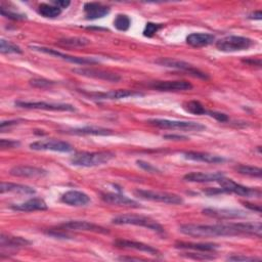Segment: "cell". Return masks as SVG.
Returning <instances> with one entry per match:
<instances>
[{
	"label": "cell",
	"mask_w": 262,
	"mask_h": 262,
	"mask_svg": "<svg viewBox=\"0 0 262 262\" xmlns=\"http://www.w3.org/2000/svg\"><path fill=\"white\" fill-rule=\"evenodd\" d=\"M180 232L194 237H216V236H238L246 235L244 222H229L218 224H183L179 227Z\"/></svg>",
	"instance_id": "6da1fadb"
},
{
	"label": "cell",
	"mask_w": 262,
	"mask_h": 262,
	"mask_svg": "<svg viewBox=\"0 0 262 262\" xmlns=\"http://www.w3.org/2000/svg\"><path fill=\"white\" fill-rule=\"evenodd\" d=\"M67 133L75 135H112L113 131L111 129L95 127V126H86L82 128H74L68 130Z\"/></svg>",
	"instance_id": "83f0119b"
},
{
	"label": "cell",
	"mask_w": 262,
	"mask_h": 262,
	"mask_svg": "<svg viewBox=\"0 0 262 262\" xmlns=\"http://www.w3.org/2000/svg\"><path fill=\"white\" fill-rule=\"evenodd\" d=\"M18 124V120H11V121H3L0 124V128L3 131L5 127H10V126H14Z\"/></svg>",
	"instance_id": "ee69618b"
},
{
	"label": "cell",
	"mask_w": 262,
	"mask_h": 262,
	"mask_svg": "<svg viewBox=\"0 0 262 262\" xmlns=\"http://www.w3.org/2000/svg\"><path fill=\"white\" fill-rule=\"evenodd\" d=\"M136 163H137V165H138L140 168H142L143 170H145V171H147V172H149V173H160V170L157 169L155 166H152V165L149 164V163H146V162L141 161V160L137 161Z\"/></svg>",
	"instance_id": "f35d334b"
},
{
	"label": "cell",
	"mask_w": 262,
	"mask_h": 262,
	"mask_svg": "<svg viewBox=\"0 0 262 262\" xmlns=\"http://www.w3.org/2000/svg\"><path fill=\"white\" fill-rule=\"evenodd\" d=\"M215 37L209 33H192L186 37L187 44L193 47H204L214 42Z\"/></svg>",
	"instance_id": "484cf974"
},
{
	"label": "cell",
	"mask_w": 262,
	"mask_h": 262,
	"mask_svg": "<svg viewBox=\"0 0 262 262\" xmlns=\"http://www.w3.org/2000/svg\"><path fill=\"white\" fill-rule=\"evenodd\" d=\"M229 261H260V258L256 257H249L245 255H232L227 258Z\"/></svg>",
	"instance_id": "60d3db41"
},
{
	"label": "cell",
	"mask_w": 262,
	"mask_h": 262,
	"mask_svg": "<svg viewBox=\"0 0 262 262\" xmlns=\"http://www.w3.org/2000/svg\"><path fill=\"white\" fill-rule=\"evenodd\" d=\"M149 86L160 91H185V90H190L192 88V85L185 80L155 81L150 83Z\"/></svg>",
	"instance_id": "9a60e30c"
},
{
	"label": "cell",
	"mask_w": 262,
	"mask_h": 262,
	"mask_svg": "<svg viewBox=\"0 0 262 262\" xmlns=\"http://www.w3.org/2000/svg\"><path fill=\"white\" fill-rule=\"evenodd\" d=\"M10 175L16 176V177H27V178H36V177H43L47 175V171L35 167V166H27V165H19L14 166L9 171Z\"/></svg>",
	"instance_id": "e0dca14e"
},
{
	"label": "cell",
	"mask_w": 262,
	"mask_h": 262,
	"mask_svg": "<svg viewBox=\"0 0 262 262\" xmlns=\"http://www.w3.org/2000/svg\"><path fill=\"white\" fill-rule=\"evenodd\" d=\"M183 156L185 159L195 162H203V163H209V164H218L223 163L225 161L224 158L208 152H202V151H185L183 152Z\"/></svg>",
	"instance_id": "7402d4cb"
},
{
	"label": "cell",
	"mask_w": 262,
	"mask_h": 262,
	"mask_svg": "<svg viewBox=\"0 0 262 262\" xmlns=\"http://www.w3.org/2000/svg\"><path fill=\"white\" fill-rule=\"evenodd\" d=\"M100 198L103 202L111 204V205H117V206H124V207H133L137 208L139 207L138 203L134 200L116 192H102L100 194Z\"/></svg>",
	"instance_id": "ac0fdd59"
},
{
	"label": "cell",
	"mask_w": 262,
	"mask_h": 262,
	"mask_svg": "<svg viewBox=\"0 0 262 262\" xmlns=\"http://www.w3.org/2000/svg\"><path fill=\"white\" fill-rule=\"evenodd\" d=\"M182 107L185 112L194 114V115H207V113H208V111L205 108V106L198 100L186 101L182 104Z\"/></svg>",
	"instance_id": "4dcf8cb0"
},
{
	"label": "cell",
	"mask_w": 262,
	"mask_h": 262,
	"mask_svg": "<svg viewBox=\"0 0 262 262\" xmlns=\"http://www.w3.org/2000/svg\"><path fill=\"white\" fill-rule=\"evenodd\" d=\"M73 72L77 73L78 75L99 79V80H105L110 82H117L121 80V76L117 73H112L103 70H97V69H89V68H79V69H73Z\"/></svg>",
	"instance_id": "5bb4252c"
},
{
	"label": "cell",
	"mask_w": 262,
	"mask_h": 262,
	"mask_svg": "<svg viewBox=\"0 0 262 262\" xmlns=\"http://www.w3.org/2000/svg\"><path fill=\"white\" fill-rule=\"evenodd\" d=\"M255 42L248 38L243 36H227L222 39H219L216 42V47L220 51L224 52H234V51H242L247 50L250 48Z\"/></svg>",
	"instance_id": "5b68a950"
},
{
	"label": "cell",
	"mask_w": 262,
	"mask_h": 262,
	"mask_svg": "<svg viewBox=\"0 0 262 262\" xmlns=\"http://www.w3.org/2000/svg\"><path fill=\"white\" fill-rule=\"evenodd\" d=\"M131 20L126 14H118L114 20V26L119 31H127L130 28Z\"/></svg>",
	"instance_id": "d6a6232c"
},
{
	"label": "cell",
	"mask_w": 262,
	"mask_h": 262,
	"mask_svg": "<svg viewBox=\"0 0 262 262\" xmlns=\"http://www.w3.org/2000/svg\"><path fill=\"white\" fill-rule=\"evenodd\" d=\"M18 145H19V142L16 140H12V139H1L0 140V147L2 149L14 148V147H17Z\"/></svg>",
	"instance_id": "ab89813d"
},
{
	"label": "cell",
	"mask_w": 262,
	"mask_h": 262,
	"mask_svg": "<svg viewBox=\"0 0 262 262\" xmlns=\"http://www.w3.org/2000/svg\"><path fill=\"white\" fill-rule=\"evenodd\" d=\"M34 50L43 52V53H47L56 57H59L63 60L70 61L72 63H76V64H93V63H97L98 61L94 58H88V57H78V56H73V55H69V54H64L62 52H59L55 49L52 48H47V47H43V46H32L31 47Z\"/></svg>",
	"instance_id": "4fadbf2b"
},
{
	"label": "cell",
	"mask_w": 262,
	"mask_h": 262,
	"mask_svg": "<svg viewBox=\"0 0 262 262\" xmlns=\"http://www.w3.org/2000/svg\"><path fill=\"white\" fill-rule=\"evenodd\" d=\"M31 242L21 237V236H13L2 233L0 235V247L1 249H9V250H16L23 247L30 245Z\"/></svg>",
	"instance_id": "d4e9b609"
},
{
	"label": "cell",
	"mask_w": 262,
	"mask_h": 262,
	"mask_svg": "<svg viewBox=\"0 0 262 262\" xmlns=\"http://www.w3.org/2000/svg\"><path fill=\"white\" fill-rule=\"evenodd\" d=\"M14 211H21V212H32V211H44L47 210V205L44 200L39 198H33L24 202L21 204L12 205L10 207Z\"/></svg>",
	"instance_id": "603a6c76"
},
{
	"label": "cell",
	"mask_w": 262,
	"mask_h": 262,
	"mask_svg": "<svg viewBox=\"0 0 262 262\" xmlns=\"http://www.w3.org/2000/svg\"><path fill=\"white\" fill-rule=\"evenodd\" d=\"M134 194L142 200L152 201V202H160L164 204H171V205H180L183 203V199L172 192L166 191H155L149 189H136L134 190Z\"/></svg>",
	"instance_id": "277c9868"
},
{
	"label": "cell",
	"mask_w": 262,
	"mask_h": 262,
	"mask_svg": "<svg viewBox=\"0 0 262 262\" xmlns=\"http://www.w3.org/2000/svg\"><path fill=\"white\" fill-rule=\"evenodd\" d=\"M155 62L160 64V66H163V67L172 68V69H176V70L186 72L189 75H191L193 77H196V78H200V79H208L209 78V76L206 73L202 72L201 70L194 68L192 64H190L186 61H183V60L162 57V58H159V59L155 60Z\"/></svg>",
	"instance_id": "9c48e42d"
},
{
	"label": "cell",
	"mask_w": 262,
	"mask_h": 262,
	"mask_svg": "<svg viewBox=\"0 0 262 262\" xmlns=\"http://www.w3.org/2000/svg\"><path fill=\"white\" fill-rule=\"evenodd\" d=\"M114 245L118 248H122V249H132V250H136V251H140V252H144L150 255H160L159 251L155 248H152L149 245L140 243V242H135V241H129V239H116L114 242Z\"/></svg>",
	"instance_id": "d6986e66"
},
{
	"label": "cell",
	"mask_w": 262,
	"mask_h": 262,
	"mask_svg": "<svg viewBox=\"0 0 262 262\" xmlns=\"http://www.w3.org/2000/svg\"><path fill=\"white\" fill-rule=\"evenodd\" d=\"M224 176L221 172H214V173H205V172H190L184 175L183 179L188 182H213L218 181L220 178Z\"/></svg>",
	"instance_id": "cb8c5ba5"
},
{
	"label": "cell",
	"mask_w": 262,
	"mask_h": 262,
	"mask_svg": "<svg viewBox=\"0 0 262 262\" xmlns=\"http://www.w3.org/2000/svg\"><path fill=\"white\" fill-rule=\"evenodd\" d=\"M30 148L34 150H52L60 152H70L73 150V146L69 142L56 139H44L35 141L30 144Z\"/></svg>",
	"instance_id": "8fae6325"
},
{
	"label": "cell",
	"mask_w": 262,
	"mask_h": 262,
	"mask_svg": "<svg viewBox=\"0 0 262 262\" xmlns=\"http://www.w3.org/2000/svg\"><path fill=\"white\" fill-rule=\"evenodd\" d=\"M0 192H13V193H21V194H33L36 190L28 185L18 184V183H11V182H1L0 185Z\"/></svg>",
	"instance_id": "f1b7e54d"
},
{
	"label": "cell",
	"mask_w": 262,
	"mask_h": 262,
	"mask_svg": "<svg viewBox=\"0 0 262 262\" xmlns=\"http://www.w3.org/2000/svg\"><path fill=\"white\" fill-rule=\"evenodd\" d=\"M148 124L162 128V129H178L184 131H201L206 127L198 122L190 121H176L167 119H150L147 121Z\"/></svg>",
	"instance_id": "8992f818"
},
{
	"label": "cell",
	"mask_w": 262,
	"mask_h": 262,
	"mask_svg": "<svg viewBox=\"0 0 262 262\" xmlns=\"http://www.w3.org/2000/svg\"><path fill=\"white\" fill-rule=\"evenodd\" d=\"M175 248L182 250H193L201 252H211L218 249V245L213 243H190V242H177Z\"/></svg>",
	"instance_id": "4316f807"
},
{
	"label": "cell",
	"mask_w": 262,
	"mask_h": 262,
	"mask_svg": "<svg viewBox=\"0 0 262 262\" xmlns=\"http://www.w3.org/2000/svg\"><path fill=\"white\" fill-rule=\"evenodd\" d=\"M234 170L243 175L251 176V177H261L262 176V170L259 167L250 166V165H236L234 167Z\"/></svg>",
	"instance_id": "1f68e13d"
},
{
	"label": "cell",
	"mask_w": 262,
	"mask_h": 262,
	"mask_svg": "<svg viewBox=\"0 0 262 262\" xmlns=\"http://www.w3.org/2000/svg\"><path fill=\"white\" fill-rule=\"evenodd\" d=\"M187 254L186 256L188 258H192V259H196V260H210V259H214V256H211L209 254H199V253H185Z\"/></svg>",
	"instance_id": "7bdbcfd3"
},
{
	"label": "cell",
	"mask_w": 262,
	"mask_h": 262,
	"mask_svg": "<svg viewBox=\"0 0 262 262\" xmlns=\"http://www.w3.org/2000/svg\"><path fill=\"white\" fill-rule=\"evenodd\" d=\"M244 205H245V207H247V208H249L250 210H252V211H255V212H258V213H260L261 212V207L259 206V205H257V206H255L254 204H251V203H244Z\"/></svg>",
	"instance_id": "7dc6e473"
},
{
	"label": "cell",
	"mask_w": 262,
	"mask_h": 262,
	"mask_svg": "<svg viewBox=\"0 0 262 262\" xmlns=\"http://www.w3.org/2000/svg\"><path fill=\"white\" fill-rule=\"evenodd\" d=\"M208 116L216 119L219 122H227L228 121V116L223 114V113H218V112H212V111H208L207 113Z\"/></svg>",
	"instance_id": "b9f144b4"
},
{
	"label": "cell",
	"mask_w": 262,
	"mask_h": 262,
	"mask_svg": "<svg viewBox=\"0 0 262 262\" xmlns=\"http://www.w3.org/2000/svg\"><path fill=\"white\" fill-rule=\"evenodd\" d=\"M15 105L23 108L55 111V112H75L76 108L70 103H53L45 101H15Z\"/></svg>",
	"instance_id": "30bf717a"
},
{
	"label": "cell",
	"mask_w": 262,
	"mask_h": 262,
	"mask_svg": "<svg viewBox=\"0 0 262 262\" xmlns=\"http://www.w3.org/2000/svg\"><path fill=\"white\" fill-rule=\"evenodd\" d=\"M203 214L217 218V219H234V218H244L247 216V212L237 209H216V208H207L203 210Z\"/></svg>",
	"instance_id": "2e32d148"
},
{
	"label": "cell",
	"mask_w": 262,
	"mask_h": 262,
	"mask_svg": "<svg viewBox=\"0 0 262 262\" xmlns=\"http://www.w3.org/2000/svg\"><path fill=\"white\" fill-rule=\"evenodd\" d=\"M119 260H135V261H139V260H141L140 258H133V257H120L119 258Z\"/></svg>",
	"instance_id": "f907efd6"
},
{
	"label": "cell",
	"mask_w": 262,
	"mask_h": 262,
	"mask_svg": "<svg viewBox=\"0 0 262 262\" xmlns=\"http://www.w3.org/2000/svg\"><path fill=\"white\" fill-rule=\"evenodd\" d=\"M30 84L33 87L36 88H41V89H45V88H49L53 85H55L56 83L54 81H50L47 79H43V78H34L30 80Z\"/></svg>",
	"instance_id": "d590c367"
},
{
	"label": "cell",
	"mask_w": 262,
	"mask_h": 262,
	"mask_svg": "<svg viewBox=\"0 0 262 262\" xmlns=\"http://www.w3.org/2000/svg\"><path fill=\"white\" fill-rule=\"evenodd\" d=\"M112 223L117 225H136L145 227L158 233H164V227L157 222L156 220L141 215H134V214H124L117 216L112 219Z\"/></svg>",
	"instance_id": "3957f363"
},
{
	"label": "cell",
	"mask_w": 262,
	"mask_h": 262,
	"mask_svg": "<svg viewBox=\"0 0 262 262\" xmlns=\"http://www.w3.org/2000/svg\"><path fill=\"white\" fill-rule=\"evenodd\" d=\"M164 138L166 139H173V140H186L187 137L182 136V135H174V134H167L164 135Z\"/></svg>",
	"instance_id": "bcb514c9"
},
{
	"label": "cell",
	"mask_w": 262,
	"mask_h": 262,
	"mask_svg": "<svg viewBox=\"0 0 262 262\" xmlns=\"http://www.w3.org/2000/svg\"><path fill=\"white\" fill-rule=\"evenodd\" d=\"M61 8L54 4H48V3H41L38 6V13L44 17H56L61 13Z\"/></svg>",
	"instance_id": "f546056e"
},
{
	"label": "cell",
	"mask_w": 262,
	"mask_h": 262,
	"mask_svg": "<svg viewBox=\"0 0 262 262\" xmlns=\"http://www.w3.org/2000/svg\"><path fill=\"white\" fill-rule=\"evenodd\" d=\"M82 94L89 97L93 100H114V99H122L127 97H135V96H142L141 92L135 90H128V89H117V90H110L105 92H87L81 91Z\"/></svg>",
	"instance_id": "ba28073f"
},
{
	"label": "cell",
	"mask_w": 262,
	"mask_h": 262,
	"mask_svg": "<svg viewBox=\"0 0 262 262\" xmlns=\"http://www.w3.org/2000/svg\"><path fill=\"white\" fill-rule=\"evenodd\" d=\"M60 201L67 205L81 207L85 206L90 202V198L83 191L79 190H69L61 195Z\"/></svg>",
	"instance_id": "ffe728a7"
},
{
	"label": "cell",
	"mask_w": 262,
	"mask_h": 262,
	"mask_svg": "<svg viewBox=\"0 0 262 262\" xmlns=\"http://www.w3.org/2000/svg\"><path fill=\"white\" fill-rule=\"evenodd\" d=\"M163 27L162 24H155V23H147L144 30L143 35L145 37H152L161 28Z\"/></svg>",
	"instance_id": "74e56055"
},
{
	"label": "cell",
	"mask_w": 262,
	"mask_h": 262,
	"mask_svg": "<svg viewBox=\"0 0 262 262\" xmlns=\"http://www.w3.org/2000/svg\"><path fill=\"white\" fill-rule=\"evenodd\" d=\"M0 51H1V53H3V54L21 53V52H23L21 49H20L17 45H15V44H13V43H11V42H8V41H6V40H4V39H2V40L0 41Z\"/></svg>",
	"instance_id": "836d02e7"
},
{
	"label": "cell",
	"mask_w": 262,
	"mask_h": 262,
	"mask_svg": "<svg viewBox=\"0 0 262 262\" xmlns=\"http://www.w3.org/2000/svg\"><path fill=\"white\" fill-rule=\"evenodd\" d=\"M221 188V192H229V193H235L237 195L247 196V198H260L261 196V190L260 188H253L244 186L242 184L236 183L235 181L225 178L224 176L218 180Z\"/></svg>",
	"instance_id": "52a82bcc"
},
{
	"label": "cell",
	"mask_w": 262,
	"mask_h": 262,
	"mask_svg": "<svg viewBox=\"0 0 262 262\" xmlns=\"http://www.w3.org/2000/svg\"><path fill=\"white\" fill-rule=\"evenodd\" d=\"M83 9L87 19L101 18L110 13V8L98 2H87L84 4Z\"/></svg>",
	"instance_id": "44dd1931"
},
{
	"label": "cell",
	"mask_w": 262,
	"mask_h": 262,
	"mask_svg": "<svg viewBox=\"0 0 262 262\" xmlns=\"http://www.w3.org/2000/svg\"><path fill=\"white\" fill-rule=\"evenodd\" d=\"M61 229L76 230V231H91L96 233H108V230L98 224L84 221V220H71L63 222L59 225Z\"/></svg>",
	"instance_id": "7c38bea8"
},
{
	"label": "cell",
	"mask_w": 262,
	"mask_h": 262,
	"mask_svg": "<svg viewBox=\"0 0 262 262\" xmlns=\"http://www.w3.org/2000/svg\"><path fill=\"white\" fill-rule=\"evenodd\" d=\"M243 61L246 62V63H250L251 66H252V64H255V63H257L258 67L261 66V60H260V59H257V60H254V59H245V60H243Z\"/></svg>",
	"instance_id": "681fc988"
},
{
	"label": "cell",
	"mask_w": 262,
	"mask_h": 262,
	"mask_svg": "<svg viewBox=\"0 0 262 262\" xmlns=\"http://www.w3.org/2000/svg\"><path fill=\"white\" fill-rule=\"evenodd\" d=\"M115 158V154L111 151H82L77 152L71 158V163L75 166L94 167L105 164Z\"/></svg>",
	"instance_id": "7a4b0ae2"
},
{
	"label": "cell",
	"mask_w": 262,
	"mask_h": 262,
	"mask_svg": "<svg viewBox=\"0 0 262 262\" xmlns=\"http://www.w3.org/2000/svg\"><path fill=\"white\" fill-rule=\"evenodd\" d=\"M249 17L250 18H254V19H261L262 18V12H261V10H257V11L251 13L249 15Z\"/></svg>",
	"instance_id": "c3c4849f"
},
{
	"label": "cell",
	"mask_w": 262,
	"mask_h": 262,
	"mask_svg": "<svg viewBox=\"0 0 262 262\" xmlns=\"http://www.w3.org/2000/svg\"><path fill=\"white\" fill-rule=\"evenodd\" d=\"M90 43V40L87 38H66L60 39L58 44L67 45V46H84Z\"/></svg>",
	"instance_id": "e575fe53"
},
{
	"label": "cell",
	"mask_w": 262,
	"mask_h": 262,
	"mask_svg": "<svg viewBox=\"0 0 262 262\" xmlns=\"http://www.w3.org/2000/svg\"><path fill=\"white\" fill-rule=\"evenodd\" d=\"M0 12H1V14H2L3 16H5V17H7V18H10V19H13V20H21V19L27 18V17H26V14L11 11V10H9L8 8H5V7H3V6L0 7Z\"/></svg>",
	"instance_id": "8d00e7d4"
},
{
	"label": "cell",
	"mask_w": 262,
	"mask_h": 262,
	"mask_svg": "<svg viewBox=\"0 0 262 262\" xmlns=\"http://www.w3.org/2000/svg\"><path fill=\"white\" fill-rule=\"evenodd\" d=\"M52 4H54V5L58 6L59 8L63 9V8H67L71 4V2L66 1V0H58V1H52Z\"/></svg>",
	"instance_id": "f6af8a7d"
}]
</instances>
